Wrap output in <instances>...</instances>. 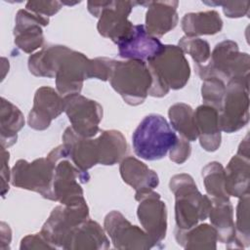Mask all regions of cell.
I'll use <instances>...</instances> for the list:
<instances>
[{
    "mask_svg": "<svg viewBox=\"0 0 250 250\" xmlns=\"http://www.w3.org/2000/svg\"><path fill=\"white\" fill-rule=\"evenodd\" d=\"M152 83L148 95L162 98L169 91L184 88L190 76V67L179 46L164 45L163 50L147 62Z\"/></svg>",
    "mask_w": 250,
    "mask_h": 250,
    "instance_id": "1",
    "label": "cell"
},
{
    "mask_svg": "<svg viewBox=\"0 0 250 250\" xmlns=\"http://www.w3.org/2000/svg\"><path fill=\"white\" fill-rule=\"evenodd\" d=\"M170 190L175 195L176 228L188 229L208 218L211 199L203 195L188 174H178L171 178Z\"/></svg>",
    "mask_w": 250,
    "mask_h": 250,
    "instance_id": "2",
    "label": "cell"
},
{
    "mask_svg": "<svg viewBox=\"0 0 250 250\" xmlns=\"http://www.w3.org/2000/svg\"><path fill=\"white\" fill-rule=\"evenodd\" d=\"M178 136L159 114L146 115L135 129L132 145L137 156L153 161L163 158L175 146Z\"/></svg>",
    "mask_w": 250,
    "mask_h": 250,
    "instance_id": "3",
    "label": "cell"
},
{
    "mask_svg": "<svg viewBox=\"0 0 250 250\" xmlns=\"http://www.w3.org/2000/svg\"><path fill=\"white\" fill-rule=\"evenodd\" d=\"M47 157L56 162L53 182L55 201L66 206L86 203L81 184L89 182L88 172L79 169L69 159L67 150L62 144L53 148Z\"/></svg>",
    "mask_w": 250,
    "mask_h": 250,
    "instance_id": "4",
    "label": "cell"
},
{
    "mask_svg": "<svg viewBox=\"0 0 250 250\" xmlns=\"http://www.w3.org/2000/svg\"><path fill=\"white\" fill-rule=\"evenodd\" d=\"M249 55L239 52L236 42L224 40L215 46L205 64H195V71L202 80L215 77L229 82L232 79L249 78Z\"/></svg>",
    "mask_w": 250,
    "mask_h": 250,
    "instance_id": "5",
    "label": "cell"
},
{
    "mask_svg": "<svg viewBox=\"0 0 250 250\" xmlns=\"http://www.w3.org/2000/svg\"><path fill=\"white\" fill-rule=\"evenodd\" d=\"M108 80L124 102L133 106L146 101L152 83L147 63L135 60L115 61Z\"/></svg>",
    "mask_w": 250,
    "mask_h": 250,
    "instance_id": "6",
    "label": "cell"
},
{
    "mask_svg": "<svg viewBox=\"0 0 250 250\" xmlns=\"http://www.w3.org/2000/svg\"><path fill=\"white\" fill-rule=\"evenodd\" d=\"M56 162L49 157H40L32 162L19 159L11 170L12 185L35 191L44 198L55 201L53 182Z\"/></svg>",
    "mask_w": 250,
    "mask_h": 250,
    "instance_id": "7",
    "label": "cell"
},
{
    "mask_svg": "<svg viewBox=\"0 0 250 250\" xmlns=\"http://www.w3.org/2000/svg\"><path fill=\"white\" fill-rule=\"evenodd\" d=\"M135 5H138V2L89 1L87 2V9L94 17L99 18L97 24L99 33L116 44L134 25L128 17Z\"/></svg>",
    "mask_w": 250,
    "mask_h": 250,
    "instance_id": "8",
    "label": "cell"
},
{
    "mask_svg": "<svg viewBox=\"0 0 250 250\" xmlns=\"http://www.w3.org/2000/svg\"><path fill=\"white\" fill-rule=\"evenodd\" d=\"M88 219L87 202L75 206L61 204L53 209L40 233L55 248L66 249L74 229Z\"/></svg>",
    "mask_w": 250,
    "mask_h": 250,
    "instance_id": "9",
    "label": "cell"
},
{
    "mask_svg": "<svg viewBox=\"0 0 250 250\" xmlns=\"http://www.w3.org/2000/svg\"><path fill=\"white\" fill-rule=\"evenodd\" d=\"M249 121V78L227 82L223 105L219 111L221 131L234 133Z\"/></svg>",
    "mask_w": 250,
    "mask_h": 250,
    "instance_id": "10",
    "label": "cell"
},
{
    "mask_svg": "<svg viewBox=\"0 0 250 250\" xmlns=\"http://www.w3.org/2000/svg\"><path fill=\"white\" fill-rule=\"evenodd\" d=\"M85 79H91V60L64 46L56 69V88L62 97L80 94Z\"/></svg>",
    "mask_w": 250,
    "mask_h": 250,
    "instance_id": "11",
    "label": "cell"
},
{
    "mask_svg": "<svg viewBox=\"0 0 250 250\" xmlns=\"http://www.w3.org/2000/svg\"><path fill=\"white\" fill-rule=\"evenodd\" d=\"M64 112L73 131L84 138H92L100 132L103 106L80 94L63 97Z\"/></svg>",
    "mask_w": 250,
    "mask_h": 250,
    "instance_id": "12",
    "label": "cell"
},
{
    "mask_svg": "<svg viewBox=\"0 0 250 250\" xmlns=\"http://www.w3.org/2000/svg\"><path fill=\"white\" fill-rule=\"evenodd\" d=\"M135 199L139 202L137 209L139 221L154 247L166 236V204L160 199V194L154 190L136 192Z\"/></svg>",
    "mask_w": 250,
    "mask_h": 250,
    "instance_id": "13",
    "label": "cell"
},
{
    "mask_svg": "<svg viewBox=\"0 0 250 250\" xmlns=\"http://www.w3.org/2000/svg\"><path fill=\"white\" fill-rule=\"evenodd\" d=\"M104 228L116 249L147 250L153 247L145 229L132 225L119 211L106 214Z\"/></svg>",
    "mask_w": 250,
    "mask_h": 250,
    "instance_id": "14",
    "label": "cell"
},
{
    "mask_svg": "<svg viewBox=\"0 0 250 250\" xmlns=\"http://www.w3.org/2000/svg\"><path fill=\"white\" fill-rule=\"evenodd\" d=\"M116 44L121 58L146 62L157 56L164 48L158 38L146 31L144 24H134L132 29Z\"/></svg>",
    "mask_w": 250,
    "mask_h": 250,
    "instance_id": "15",
    "label": "cell"
},
{
    "mask_svg": "<svg viewBox=\"0 0 250 250\" xmlns=\"http://www.w3.org/2000/svg\"><path fill=\"white\" fill-rule=\"evenodd\" d=\"M63 111V97L52 87H40L34 95L33 105L27 118L28 125L34 130H46L51 125L53 119H56Z\"/></svg>",
    "mask_w": 250,
    "mask_h": 250,
    "instance_id": "16",
    "label": "cell"
},
{
    "mask_svg": "<svg viewBox=\"0 0 250 250\" xmlns=\"http://www.w3.org/2000/svg\"><path fill=\"white\" fill-rule=\"evenodd\" d=\"M14 42L19 49L26 54H32L43 47V26L49 24V18L38 16L26 9L18 11L15 20Z\"/></svg>",
    "mask_w": 250,
    "mask_h": 250,
    "instance_id": "17",
    "label": "cell"
},
{
    "mask_svg": "<svg viewBox=\"0 0 250 250\" xmlns=\"http://www.w3.org/2000/svg\"><path fill=\"white\" fill-rule=\"evenodd\" d=\"M138 5L147 7L145 27L150 35L156 38L174 29L179 21L178 1H146L138 2Z\"/></svg>",
    "mask_w": 250,
    "mask_h": 250,
    "instance_id": "18",
    "label": "cell"
},
{
    "mask_svg": "<svg viewBox=\"0 0 250 250\" xmlns=\"http://www.w3.org/2000/svg\"><path fill=\"white\" fill-rule=\"evenodd\" d=\"M62 145L67 150L69 159L82 171L87 172L99 164L98 147L95 139L84 138L67 127L62 134Z\"/></svg>",
    "mask_w": 250,
    "mask_h": 250,
    "instance_id": "19",
    "label": "cell"
},
{
    "mask_svg": "<svg viewBox=\"0 0 250 250\" xmlns=\"http://www.w3.org/2000/svg\"><path fill=\"white\" fill-rule=\"evenodd\" d=\"M194 122L200 146L206 151H216L222 141L219 112L216 108L201 104L194 111Z\"/></svg>",
    "mask_w": 250,
    "mask_h": 250,
    "instance_id": "20",
    "label": "cell"
},
{
    "mask_svg": "<svg viewBox=\"0 0 250 250\" xmlns=\"http://www.w3.org/2000/svg\"><path fill=\"white\" fill-rule=\"evenodd\" d=\"M122 180L136 192L153 190L159 185V179L153 170L134 156H126L119 166Z\"/></svg>",
    "mask_w": 250,
    "mask_h": 250,
    "instance_id": "21",
    "label": "cell"
},
{
    "mask_svg": "<svg viewBox=\"0 0 250 250\" xmlns=\"http://www.w3.org/2000/svg\"><path fill=\"white\" fill-rule=\"evenodd\" d=\"M210 199L211 209L208 217L217 231L218 241L225 243L227 248H232L235 237L233 207L229 199L214 197H210Z\"/></svg>",
    "mask_w": 250,
    "mask_h": 250,
    "instance_id": "22",
    "label": "cell"
},
{
    "mask_svg": "<svg viewBox=\"0 0 250 250\" xmlns=\"http://www.w3.org/2000/svg\"><path fill=\"white\" fill-rule=\"evenodd\" d=\"M109 247V239L99 223L88 219L73 231L67 250H104Z\"/></svg>",
    "mask_w": 250,
    "mask_h": 250,
    "instance_id": "23",
    "label": "cell"
},
{
    "mask_svg": "<svg viewBox=\"0 0 250 250\" xmlns=\"http://www.w3.org/2000/svg\"><path fill=\"white\" fill-rule=\"evenodd\" d=\"M250 157L235 154L225 168V189L229 196L241 197L249 193Z\"/></svg>",
    "mask_w": 250,
    "mask_h": 250,
    "instance_id": "24",
    "label": "cell"
},
{
    "mask_svg": "<svg viewBox=\"0 0 250 250\" xmlns=\"http://www.w3.org/2000/svg\"><path fill=\"white\" fill-rule=\"evenodd\" d=\"M99 164L114 165L121 162L128 152L125 137L117 130H104L96 139Z\"/></svg>",
    "mask_w": 250,
    "mask_h": 250,
    "instance_id": "25",
    "label": "cell"
},
{
    "mask_svg": "<svg viewBox=\"0 0 250 250\" xmlns=\"http://www.w3.org/2000/svg\"><path fill=\"white\" fill-rule=\"evenodd\" d=\"M181 26L188 37L214 35L222 30L223 21L215 10L188 13L182 18Z\"/></svg>",
    "mask_w": 250,
    "mask_h": 250,
    "instance_id": "26",
    "label": "cell"
},
{
    "mask_svg": "<svg viewBox=\"0 0 250 250\" xmlns=\"http://www.w3.org/2000/svg\"><path fill=\"white\" fill-rule=\"evenodd\" d=\"M175 238L185 249L204 250L217 248L218 236L215 228L208 224H200L188 229H175Z\"/></svg>",
    "mask_w": 250,
    "mask_h": 250,
    "instance_id": "27",
    "label": "cell"
},
{
    "mask_svg": "<svg viewBox=\"0 0 250 250\" xmlns=\"http://www.w3.org/2000/svg\"><path fill=\"white\" fill-rule=\"evenodd\" d=\"M0 120L1 146L8 148L17 142L18 132L24 126V117L18 106L2 97Z\"/></svg>",
    "mask_w": 250,
    "mask_h": 250,
    "instance_id": "28",
    "label": "cell"
},
{
    "mask_svg": "<svg viewBox=\"0 0 250 250\" xmlns=\"http://www.w3.org/2000/svg\"><path fill=\"white\" fill-rule=\"evenodd\" d=\"M63 48V45H45L30 55L27 62L30 73L37 77L55 78L57 63Z\"/></svg>",
    "mask_w": 250,
    "mask_h": 250,
    "instance_id": "29",
    "label": "cell"
},
{
    "mask_svg": "<svg viewBox=\"0 0 250 250\" xmlns=\"http://www.w3.org/2000/svg\"><path fill=\"white\" fill-rule=\"evenodd\" d=\"M170 124L179 132L180 136L193 142L198 139V133L194 122V110L185 103H177L170 106L168 110Z\"/></svg>",
    "mask_w": 250,
    "mask_h": 250,
    "instance_id": "30",
    "label": "cell"
},
{
    "mask_svg": "<svg viewBox=\"0 0 250 250\" xmlns=\"http://www.w3.org/2000/svg\"><path fill=\"white\" fill-rule=\"evenodd\" d=\"M201 175L208 196L229 199L225 189V168L220 162L212 161L205 165Z\"/></svg>",
    "mask_w": 250,
    "mask_h": 250,
    "instance_id": "31",
    "label": "cell"
},
{
    "mask_svg": "<svg viewBox=\"0 0 250 250\" xmlns=\"http://www.w3.org/2000/svg\"><path fill=\"white\" fill-rule=\"evenodd\" d=\"M235 237L232 248L240 249L250 244V224H249V193L239 197L235 213Z\"/></svg>",
    "mask_w": 250,
    "mask_h": 250,
    "instance_id": "32",
    "label": "cell"
},
{
    "mask_svg": "<svg viewBox=\"0 0 250 250\" xmlns=\"http://www.w3.org/2000/svg\"><path fill=\"white\" fill-rule=\"evenodd\" d=\"M178 46L184 53L192 58L195 64H205L210 59V45L206 40L199 37H188L185 35L179 40Z\"/></svg>",
    "mask_w": 250,
    "mask_h": 250,
    "instance_id": "33",
    "label": "cell"
},
{
    "mask_svg": "<svg viewBox=\"0 0 250 250\" xmlns=\"http://www.w3.org/2000/svg\"><path fill=\"white\" fill-rule=\"evenodd\" d=\"M226 93L225 82L215 78L210 77L203 80L201 87V96L204 104L210 105L218 110H221L223 105V101Z\"/></svg>",
    "mask_w": 250,
    "mask_h": 250,
    "instance_id": "34",
    "label": "cell"
},
{
    "mask_svg": "<svg viewBox=\"0 0 250 250\" xmlns=\"http://www.w3.org/2000/svg\"><path fill=\"white\" fill-rule=\"evenodd\" d=\"M207 5L222 6L224 14L228 18H240L247 16L249 13V1H227V2H205Z\"/></svg>",
    "mask_w": 250,
    "mask_h": 250,
    "instance_id": "35",
    "label": "cell"
},
{
    "mask_svg": "<svg viewBox=\"0 0 250 250\" xmlns=\"http://www.w3.org/2000/svg\"><path fill=\"white\" fill-rule=\"evenodd\" d=\"M115 60L99 57L91 60V78H97L103 81L109 79Z\"/></svg>",
    "mask_w": 250,
    "mask_h": 250,
    "instance_id": "36",
    "label": "cell"
},
{
    "mask_svg": "<svg viewBox=\"0 0 250 250\" xmlns=\"http://www.w3.org/2000/svg\"><path fill=\"white\" fill-rule=\"evenodd\" d=\"M62 3L59 1H28L25 5V9L38 16L49 18L57 14Z\"/></svg>",
    "mask_w": 250,
    "mask_h": 250,
    "instance_id": "37",
    "label": "cell"
},
{
    "mask_svg": "<svg viewBox=\"0 0 250 250\" xmlns=\"http://www.w3.org/2000/svg\"><path fill=\"white\" fill-rule=\"evenodd\" d=\"M190 153L191 146L189 142L181 136L178 137L175 146L169 150L170 159L177 164H183L186 162L190 156Z\"/></svg>",
    "mask_w": 250,
    "mask_h": 250,
    "instance_id": "38",
    "label": "cell"
},
{
    "mask_svg": "<svg viewBox=\"0 0 250 250\" xmlns=\"http://www.w3.org/2000/svg\"><path fill=\"white\" fill-rule=\"evenodd\" d=\"M20 248L21 250H32V249H56L53 245H51L44 236L39 233L28 234L24 236L21 241Z\"/></svg>",
    "mask_w": 250,
    "mask_h": 250,
    "instance_id": "39",
    "label": "cell"
},
{
    "mask_svg": "<svg viewBox=\"0 0 250 250\" xmlns=\"http://www.w3.org/2000/svg\"><path fill=\"white\" fill-rule=\"evenodd\" d=\"M9 158L10 153L6 148L2 147L1 149V161H2V167H1V194L4 197L6 192L9 190V182L11 181V172L9 169Z\"/></svg>",
    "mask_w": 250,
    "mask_h": 250,
    "instance_id": "40",
    "label": "cell"
},
{
    "mask_svg": "<svg viewBox=\"0 0 250 250\" xmlns=\"http://www.w3.org/2000/svg\"><path fill=\"white\" fill-rule=\"evenodd\" d=\"M236 154L250 157V153H249V136H248V134L246 135V137L240 143Z\"/></svg>",
    "mask_w": 250,
    "mask_h": 250,
    "instance_id": "41",
    "label": "cell"
}]
</instances>
